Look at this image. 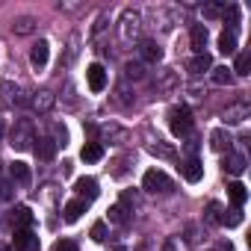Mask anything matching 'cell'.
I'll list each match as a JSON object with an SVG mask.
<instances>
[{"mask_svg": "<svg viewBox=\"0 0 251 251\" xmlns=\"http://www.w3.org/2000/svg\"><path fill=\"white\" fill-rule=\"evenodd\" d=\"M50 139L56 142V148L68 142V133H65V127H62V124H53V136H50Z\"/></svg>", "mask_w": 251, "mask_h": 251, "instance_id": "35", "label": "cell"}, {"mask_svg": "<svg viewBox=\"0 0 251 251\" xmlns=\"http://www.w3.org/2000/svg\"><path fill=\"white\" fill-rule=\"evenodd\" d=\"M0 100H3V106H24V103H30V95L21 86L3 80L0 83Z\"/></svg>", "mask_w": 251, "mask_h": 251, "instance_id": "5", "label": "cell"}, {"mask_svg": "<svg viewBox=\"0 0 251 251\" xmlns=\"http://www.w3.org/2000/svg\"><path fill=\"white\" fill-rule=\"evenodd\" d=\"M53 251H77V245H74V242H68V239H62V242H56V245H53Z\"/></svg>", "mask_w": 251, "mask_h": 251, "instance_id": "40", "label": "cell"}, {"mask_svg": "<svg viewBox=\"0 0 251 251\" xmlns=\"http://www.w3.org/2000/svg\"><path fill=\"white\" fill-rule=\"evenodd\" d=\"M80 157H83V163H98V160H103V145L100 142H86Z\"/></svg>", "mask_w": 251, "mask_h": 251, "instance_id": "21", "label": "cell"}, {"mask_svg": "<svg viewBox=\"0 0 251 251\" xmlns=\"http://www.w3.org/2000/svg\"><path fill=\"white\" fill-rule=\"evenodd\" d=\"M210 145H213V151H219V154H222V151L230 154V136H227L225 130H216V133L210 136Z\"/></svg>", "mask_w": 251, "mask_h": 251, "instance_id": "27", "label": "cell"}, {"mask_svg": "<svg viewBox=\"0 0 251 251\" xmlns=\"http://www.w3.org/2000/svg\"><path fill=\"white\" fill-rule=\"evenodd\" d=\"M112 251H127V248H124V245H115V248H112Z\"/></svg>", "mask_w": 251, "mask_h": 251, "instance_id": "41", "label": "cell"}, {"mask_svg": "<svg viewBox=\"0 0 251 251\" xmlns=\"http://www.w3.org/2000/svg\"><path fill=\"white\" fill-rule=\"evenodd\" d=\"M83 9H86L83 0H77V3H65V0H62V3H59V12H83Z\"/></svg>", "mask_w": 251, "mask_h": 251, "instance_id": "39", "label": "cell"}, {"mask_svg": "<svg viewBox=\"0 0 251 251\" xmlns=\"http://www.w3.org/2000/svg\"><path fill=\"white\" fill-rule=\"evenodd\" d=\"M222 225H227V227H236V225H242V213H239V210H230V216L225 213Z\"/></svg>", "mask_w": 251, "mask_h": 251, "instance_id": "36", "label": "cell"}, {"mask_svg": "<svg viewBox=\"0 0 251 251\" xmlns=\"http://www.w3.org/2000/svg\"><path fill=\"white\" fill-rule=\"evenodd\" d=\"M30 225H33V210L24 207V204L15 207V210H12V227H15V230H27Z\"/></svg>", "mask_w": 251, "mask_h": 251, "instance_id": "17", "label": "cell"}, {"mask_svg": "<svg viewBox=\"0 0 251 251\" xmlns=\"http://www.w3.org/2000/svg\"><path fill=\"white\" fill-rule=\"evenodd\" d=\"M9 177H12L15 183H30V166L21 163V160L12 163V166H9Z\"/></svg>", "mask_w": 251, "mask_h": 251, "instance_id": "25", "label": "cell"}, {"mask_svg": "<svg viewBox=\"0 0 251 251\" xmlns=\"http://www.w3.org/2000/svg\"><path fill=\"white\" fill-rule=\"evenodd\" d=\"M124 77L127 80H142L145 77V65L142 62H127L124 65Z\"/></svg>", "mask_w": 251, "mask_h": 251, "instance_id": "30", "label": "cell"}, {"mask_svg": "<svg viewBox=\"0 0 251 251\" xmlns=\"http://www.w3.org/2000/svg\"><path fill=\"white\" fill-rule=\"evenodd\" d=\"M74 189H77V195H80V201H86V204H92L95 198H98V180L95 177H77V183H74Z\"/></svg>", "mask_w": 251, "mask_h": 251, "instance_id": "8", "label": "cell"}, {"mask_svg": "<svg viewBox=\"0 0 251 251\" xmlns=\"http://www.w3.org/2000/svg\"><path fill=\"white\" fill-rule=\"evenodd\" d=\"M92 239H95V242H103V239H106V225H103V222H95V225H92Z\"/></svg>", "mask_w": 251, "mask_h": 251, "instance_id": "37", "label": "cell"}, {"mask_svg": "<svg viewBox=\"0 0 251 251\" xmlns=\"http://www.w3.org/2000/svg\"><path fill=\"white\" fill-rule=\"evenodd\" d=\"M207 39H210L207 24H192V30H189V42H192V50H195V53H204Z\"/></svg>", "mask_w": 251, "mask_h": 251, "instance_id": "11", "label": "cell"}, {"mask_svg": "<svg viewBox=\"0 0 251 251\" xmlns=\"http://www.w3.org/2000/svg\"><path fill=\"white\" fill-rule=\"evenodd\" d=\"M48 59H50V45H48L45 39H39V42L33 45V50H30V62H33L36 71H42V68L48 65Z\"/></svg>", "mask_w": 251, "mask_h": 251, "instance_id": "9", "label": "cell"}, {"mask_svg": "<svg viewBox=\"0 0 251 251\" xmlns=\"http://www.w3.org/2000/svg\"><path fill=\"white\" fill-rule=\"evenodd\" d=\"M148 151H151L154 157H166V160H169V157H175V148H169V145H163L160 139H157V142H151V145H148Z\"/></svg>", "mask_w": 251, "mask_h": 251, "instance_id": "32", "label": "cell"}, {"mask_svg": "<svg viewBox=\"0 0 251 251\" xmlns=\"http://www.w3.org/2000/svg\"><path fill=\"white\" fill-rule=\"evenodd\" d=\"M86 201H80V198H74V201H68L65 207H62V213H65V222H77L83 213H86Z\"/></svg>", "mask_w": 251, "mask_h": 251, "instance_id": "22", "label": "cell"}, {"mask_svg": "<svg viewBox=\"0 0 251 251\" xmlns=\"http://www.w3.org/2000/svg\"><path fill=\"white\" fill-rule=\"evenodd\" d=\"M201 12H204V18H222L225 15V3H204Z\"/></svg>", "mask_w": 251, "mask_h": 251, "instance_id": "33", "label": "cell"}, {"mask_svg": "<svg viewBox=\"0 0 251 251\" xmlns=\"http://www.w3.org/2000/svg\"><path fill=\"white\" fill-rule=\"evenodd\" d=\"M139 56H142V62L157 65V62L163 59V48H160L154 39H139Z\"/></svg>", "mask_w": 251, "mask_h": 251, "instance_id": "6", "label": "cell"}, {"mask_svg": "<svg viewBox=\"0 0 251 251\" xmlns=\"http://www.w3.org/2000/svg\"><path fill=\"white\" fill-rule=\"evenodd\" d=\"M36 27H39V21H36L33 15H18V18L12 21V33H15V36H33Z\"/></svg>", "mask_w": 251, "mask_h": 251, "instance_id": "14", "label": "cell"}, {"mask_svg": "<svg viewBox=\"0 0 251 251\" xmlns=\"http://www.w3.org/2000/svg\"><path fill=\"white\" fill-rule=\"evenodd\" d=\"M210 68H213V56L204 50V53H195L192 59H189V74H195V77H201V74H210Z\"/></svg>", "mask_w": 251, "mask_h": 251, "instance_id": "12", "label": "cell"}, {"mask_svg": "<svg viewBox=\"0 0 251 251\" xmlns=\"http://www.w3.org/2000/svg\"><path fill=\"white\" fill-rule=\"evenodd\" d=\"M248 112H251V109H248V103H245V100L230 103V106L225 109V121H227V124H239V121H245V118H248Z\"/></svg>", "mask_w": 251, "mask_h": 251, "instance_id": "16", "label": "cell"}, {"mask_svg": "<svg viewBox=\"0 0 251 251\" xmlns=\"http://www.w3.org/2000/svg\"><path fill=\"white\" fill-rule=\"evenodd\" d=\"M248 68H251V53H239L236 56V62H233V68L230 71H236L239 77H245L248 74Z\"/></svg>", "mask_w": 251, "mask_h": 251, "instance_id": "31", "label": "cell"}, {"mask_svg": "<svg viewBox=\"0 0 251 251\" xmlns=\"http://www.w3.org/2000/svg\"><path fill=\"white\" fill-rule=\"evenodd\" d=\"M142 189H145V192H160V195H166V192L175 189V180H172L166 172L151 169V172H145V177H142Z\"/></svg>", "mask_w": 251, "mask_h": 251, "instance_id": "3", "label": "cell"}, {"mask_svg": "<svg viewBox=\"0 0 251 251\" xmlns=\"http://www.w3.org/2000/svg\"><path fill=\"white\" fill-rule=\"evenodd\" d=\"M139 27H142V15L136 9H124L118 18V39L124 45H133L139 39Z\"/></svg>", "mask_w": 251, "mask_h": 251, "instance_id": "1", "label": "cell"}, {"mask_svg": "<svg viewBox=\"0 0 251 251\" xmlns=\"http://www.w3.org/2000/svg\"><path fill=\"white\" fill-rule=\"evenodd\" d=\"M177 86V74L172 71V68H160L157 71V83H154V89L157 92H172Z\"/></svg>", "mask_w": 251, "mask_h": 251, "instance_id": "15", "label": "cell"}, {"mask_svg": "<svg viewBox=\"0 0 251 251\" xmlns=\"http://www.w3.org/2000/svg\"><path fill=\"white\" fill-rule=\"evenodd\" d=\"M225 172H230V175H242V172H245V157H239V154H227V157H225Z\"/></svg>", "mask_w": 251, "mask_h": 251, "instance_id": "28", "label": "cell"}, {"mask_svg": "<svg viewBox=\"0 0 251 251\" xmlns=\"http://www.w3.org/2000/svg\"><path fill=\"white\" fill-rule=\"evenodd\" d=\"M33 142H36L33 121H30V118H18L15 127H12V133H9V145H12L15 151H30Z\"/></svg>", "mask_w": 251, "mask_h": 251, "instance_id": "2", "label": "cell"}, {"mask_svg": "<svg viewBox=\"0 0 251 251\" xmlns=\"http://www.w3.org/2000/svg\"><path fill=\"white\" fill-rule=\"evenodd\" d=\"M39 145H36V154H39V160H53L56 157V142L50 139V136H42V139H36Z\"/></svg>", "mask_w": 251, "mask_h": 251, "instance_id": "20", "label": "cell"}, {"mask_svg": "<svg viewBox=\"0 0 251 251\" xmlns=\"http://www.w3.org/2000/svg\"><path fill=\"white\" fill-rule=\"evenodd\" d=\"M210 80H213L216 86H230V83H233V74H230L227 65H213V68H210Z\"/></svg>", "mask_w": 251, "mask_h": 251, "instance_id": "19", "label": "cell"}, {"mask_svg": "<svg viewBox=\"0 0 251 251\" xmlns=\"http://www.w3.org/2000/svg\"><path fill=\"white\" fill-rule=\"evenodd\" d=\"M183 177H186L189 183H198V180L204 177V166H201V160H195V157L186 160V163H183Z\"/></svg>", "mask_w": 251, "mask_h": 251, "instance_id": "18", "label": "cell"}, {"mask_svg": "<svg viewBox=\"0 0 251 251\" xmlns=\"http://www.w3.org/2000/svg\"><path fill=\"white\" fill-rule=\"evenodd\" d=\"M222 219H225L222 204H219V201H210V204H207V222H210V225H222Z\"/></svg>", "mask_w": 251, "mask_h": 251, "instance_id": "29", "label": "cell"}, {"mask_svg": "<svg viewBox=\"0 0 251 251\" xmlns=\"http://www.w3.org/2000/svg\"><path fill=\"white\" fill-rule=\"evenodd\" d=\"M109 222H112V225H118V227L130 225V213H127V207H124V204H115V207H109Z\"/></svg>", "mask_w": 251, "mask_h": 251, "instance_id": "23", "label": "cell"}, {"mask_svg": "<svg viewBox=\"0 0 251 251\" xmlns=\"http://www.w3.org/2000/svg\"><path fill=\"white\" fill-rule=\"evenodd\" d=\"M115 103H121V106L133 103V98H130V89H127V83H121V86L115 89Z\"/></svg>", "mask_w": 251, "mask_h": 251, "instance_id": "34", "label": "cell"}, {"mask_svg": "<svg viewBox=\"0 0 251 251\" xmlns=\"http://www.w3.org/2000/svg\"><path fill=\"white\" fill-rule=\"evenodd\" d=\"M106 21H109V12H100V15H98V21H95V27H92V36L103 33V30H106Z\"/></svg>", "mask_w": 251, "mask_h": 251, "instance_id": "38", "label": "cell"}, {"mask_svg": "<svg viewBox=\"0 0 251 251\" xmlns=\"http://www.w3.org/2000/svg\"><path fill=\"white\" fill-rule=\"evenodd\" d=\"M219 50H222L225 56L236 53V33H233V30H225V33L219 36Z\"/></svg>", "mask_w": 251, "mask_h": 251, "instance_id": "24", "label": "cell"}, {"mask_svg": "<svg viewBox=\"0 0 251 251\" xmlns=\"http://www.w3.org/2000/svg\"><path fill=\"white\" fill-rule=\"evenodd\" d=\"M169 127L175 136H186L192 130V112L189 106H172L169 109Z\"/></svg>", "mask_w": 251, "mask_h": 251, "instance_id": "4", "label": "cell"}, {"mask_svg": "<svg viewBox=\"0 0 251 251\" xmlns=\"http://www.w3.org/2000/svg\"><path fill=\"white\" fill-rule=\"evenodd\" d=\"M15 248L18 251H39V236L27 227V230H15Z\"/></svg>", "mask_w": 251, "mask_h": 251, "instance_id": "13", "label": "cell"}, {"mask_svg": "<svg viewBox=\"0 0 251 251\" xmlns=\"http://www.w3.org/2000/svg\"><path fill=\"white\" fill-rule=\"evenodd\" d=\"M227 195H230V201H233V207H236V210H239V207L245 204V198H248V192H245V186H242L239 180L227 183Z\"/></svg>", "mask_w": 251, "mask_h": 251, "instance_id": "26", "label": "cell"}, {"mask_svg": "<svg viewBox=\"0 0 251 251\" xmlns=\"http://www.w3.org/2000/svg\"><path fill=\"white\" fill-rule=\"evenodd\" d=\"M86 83H89V89L98 95V92H103L106 89V71H103V65H89L86 68Z\"/></svg>", "mask_w": 251, "mask_h": 251, "instance_id": "7", "label": "cell"}, {"mask_svg": "<svg viewBox=\"0 0 251 251\" xmlns=\"http://www.w3.org/2000/svg\"><path fill=\"white\" fill-rule=\"evenodd\" d=\"M53 103H56V98H53V92H48V89H42V92H33L30 95V106L36 109V112H50L53 109Z\"/></svg>", "mask_w": 251, "mask_h": 251, "instance_id": "10", "label": "cell"}]
</instances>
